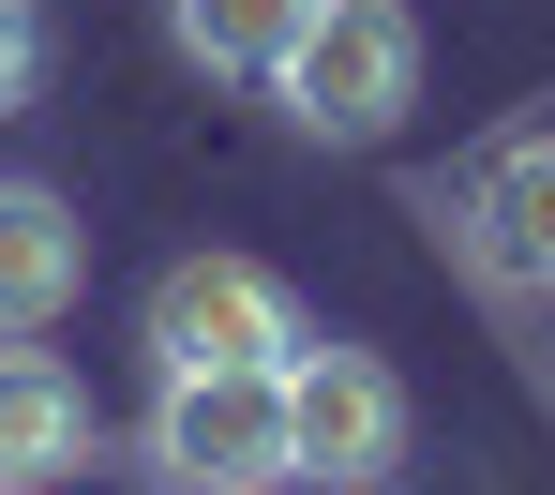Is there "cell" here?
Returning a JSON list of instances; mask_svg holds the SVG:
<instances>
[{
  "label": "cell",
  "instance_id": "1",
  "mask_svg": "<svg viewBox=\"0 0 555 495\" xmlns=\"http://www.w3.org/2000/svg\"><path fill=\"white\" fill-rule=\"evenodd\" d=\"M271 91H285V120L315 151H375L421 105V15L405 0H315V30L271 61Z\"/></svg>",
  "mask_w": 555,
  "mask_h": 495
},
{
  "label": "cell",
  "instance_id": "2",
  "mask_svg": "<svg viewBox=\"0 0 555 495\" xmlns=\"http://www.w3.org/2000/svg\"><path fill=\"white\" fill-rule=\"evenodd\" d=\"M135 466L166 495H271L285 481V376H166Z\"/></svg>",
  "mask_w": 555,
  "mask_h": 495
},
{
  "label": "cell",
  "instance_id": "3",
  "mask_svg": "<svg viewBox=\"0 0 555 495\" xmlns=\"http://www.w3.org/2000/svg\"><path fill=\"white\" fill-rule=\"evenodd\" d=\"M405 466V376L375 346L300 330L285 346V481H390Z\"/></svg>",
  "mask_w": 555,
  "mask_h": 495
},
{
  "label": "cell",
  "instance_id": "4",
  "mask_svg": "<svg viewBox=\"0 0 555 495\" xmlns=\"http://www.w3.org/2000/svg\"><path fill=\"white\" fill-rule=\"evenodd\" d=\"M285 346H300V300L256 256H181L151 286V361L166 376H285Z\"/></svg>",
  "mask_w": 555,
  "mask_h": 495
},
{
  "label": "cell",
  "instance_id": "5",
  "mask_svg": "<svg viewBox=\"0 0 555 495\" xmlns=\"http://www.w3.org/2000/svg\"><path fill=\"white\" fill-rule=\"evenodd\" d=\"M76 466H105V420H91V391H76V361L0 346V481L46 495V481H76Z\"/></svg>",
  "mask_w": 555,
  "mask_h": 495
},
{
  "label": "cell",
  "instance_id": "6",
  "mask_svg": "<svg viewBox=\"0 0 555 495\" xmlns=\"http://www.w3.org/2000/svg\"><path fill=\"white\" fill-rule=\"evenodd\" d=\"M91 286V225L46 196V181H0V346H30V330H61Z\"/></svg>",
  "mask_w": 555,
  "mask_h": 495
},
{
  "label": "cell",
  "instance_id": "7",
  "mask_svg": "<svg viewBox=\"0 0 555 495\" xmlns=\"http://www.w3.org/2000/svg\"><path fill=\"white\" fill-rule=\"evenodd\" d=\"M465 240H480V271H495V286L555 300V135H511V151L480 166V196H465Z\"/></svg>",
  "mask_w": 555,
  "mask_h": 495
},
{
  "label": "cell",
  "instance_id": "8",
  "mask_svg": "<svg viewBox=\"0 0 555 495\" xmlns=\"http://www.w3.org/2000/svg\"><path fill=\"white\" fill-rule=\"evenodd\" d=\"M166 30H181V61H210V76H271L285 45L315 30V0H166Z\"/></svg>",
  "mask_w": 555,
  "mask_h": 495
},
{
  "label": "cell",
  "instance_id": "9",
  "mask_svg": "<svg viewBox=\"0 0 555 495\" xmlns=\"http://www.w3.org/2000/svg\"><path fill=\"white\" fill-rule=\"evenodd\" d=\"M30 91H46V15H30V0H0V120H15Z\"/></svg>",
  "mask_w": 555,
  "mask_h": 495
},
{
  "label": "cell",
  "instance_id": "10",
  "mask_svg": "<svg viewBox=\"0 0 555 495\" xmlns=\"http://www.w3.org/2000/svg\"><path fill=\"white\" fill-rule=\"evenodd\" d=\"M0 495H15V481H0Z\"/></svg>",
  "mask_w": 555,
  "mask_h": 495
}]
</instances>
